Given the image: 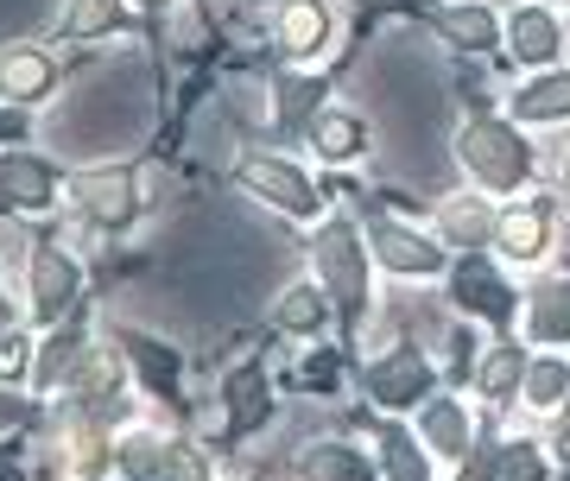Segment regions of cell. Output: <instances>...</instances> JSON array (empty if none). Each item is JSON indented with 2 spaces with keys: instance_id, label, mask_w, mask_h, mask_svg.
<instances>
[{
  "instance_id": "5",
  "label": "cell",
  "mask_w": 570,
  "mask_h": 481,
  "mask_svg": "<svg viewBox=\"0 0 570 481\" xmlns=\"http://www.w3.org/2000/svg\"><path fill=\"white\" fill-rule=\"evenodd\" d=\"M425 393H431V361L419 355V349H406V342L367 367V400L387 405V412H406V405H419Z\"/></svg>"
},
{
  "instance_id": "22",
  "label": "cell",
  "mask_w": 570,
  "mask_h": 481,
  "mask_svg": "<svg viewBox=\"0 0 570 481\" xmlns=\"http://www.w3.org/2000/svg\"><path fill=\"white\" fill-rule=\"evenodd\" d=\"M298 475H330V481H367L374 469H367V457H355L348 443H317V450H305L298 457Z\"/></svg>"
},
{
  "instance_id": "16",
  "label": "cell",
  "mask_w": 570,
  "mask_h": 481,
  "mask_svg": "<svg viewBox=\"0 0 570 481\" xmlns=\"http://www.w3.org/2000/svg\"><path fill=\"white\" fill-rule=\"evenodd\" d=\"M419 431H425V443H438L450 462H469V412L456 400H431L425 412H419Z\"/></svg>"
},
{
  "instance_id": "30",
  "label": "cell",
  "mask_w": 570,
  "mask_h": 481,
  "mask_svg": "<svg viewBox=\"0 0 570 481\" xmlns=\"http://www.w3.org/2000/svg\"><path fill=\"white\" fill-rule=\"evenodd\" d=\"M317 101H324V82H311V77H285L279 82V108H285V120H292V127H298V120L311 127Z\"/></svg>"
},
{
  "instance_id": "26",
  "label": "cell",
  "mask_w": 570,
  "mask_h": 481,
  "mask_svg": "<svg viewBox=\"0 0 570 481\" xmlns=\"http://www.w3.org/2000/svg\"><path fill=\"white\" fill-rule=\"evenodd\" d=\"M381 457H387V475H400V481L431 475L425 450H419V443H412V431H400V424H381Z\"/></svg>"
},
{
  "instance_id": "17",
  "label": "cell",
  "mask_w": 570,
  "mask_h": 481,
  "mask_svg": "<svg viewBox=\"0 0 570 481\" xmlns=\"http://www.w3.org/2000/svg\"><path fill=\"white\" fill-rule=\"evenodd\" d=\"M121 469L127 475H197L204 462L184 457V450H171V443H159V438H127Z\"/></svg>"
},
{
  "instance_id": "13",
  "label": "cell",
  "mask_w": 570,
  "mask_h": 481,
  "mask_svg": "<svg viewBox=\"0 0 570 481\" xmlns=\"http://www.w3.org/2000/svg\"><path fill=\"white\" fill-rule=\"evenodd\" d=\"M558 45H564V32H558V20H551L546 7H520L508 20V51L520 63H551Z\"/></svg>"
},
{
  "instance_id": "1",
  "label": "cell",
  "mask_w": 570,
  "mask_h": 481,
  "mask_svg": "<svg viewBox=\"0 0 570 481\" xmlns=\"http://www.w3.org/2000/svg\"><path fill=\"white\" fill-rule=\"evenodd\" d=\"M456 159L469 165V178L482 190H520L532 178V146L520 140V127L494 115H469L456 134Z\"/></svg>"
},
{
  "instance_id": "21",
  "label": "cell",
  "mask_w": 570,
  "mask_h": 481,
  "mask_svg": "<svg viewBox=\"0 0 570 481\" xmlns=\"http://www.w3.org/2000/svg\"><path fill=\"white\" fill-rule=\"evenodd\" d=\"M527 367H532V361L520 355V342H494L489 361L475 367V386H482L489 400H508L513 386H527Z\"/></svg>"
},
{
  "instance_id": "34",
  "label": "cell",
  "mask_w": 570,
  "mask_h": 481,
  "mask_svg": "<svg viewBox=\"0 0 570 481\" xmlns=\"http://www.w3.org/2000/svg\"><path fill=\"white\" fill-rule=\"evenodd\" d=\"M564 190H570V159H564Z\"/></svg>"
},
{
  "instance_id": "14",
  "label": "cell",
  "mask_w": 570,
  "mask_h": 481,
  "mask_svg": "<svg viewBox=\"0 0 570 481\" xmlns=\"http://www.w3.org/2000/svg\"><path fill=\"white\" fill-rule=\"evenodd\" d=\"M0 77H7V101H45L58 89V63L32 51V45H13L7 63H0Z\"/></svg>"
},
{
  "instance_id": "11",
  "label": "cell",
  "mask_w": 570,
  "mask_h": 481,
  "mask_svg": "<svg viewBox=\"0 0 570 481\" xmlns=\"http://www.w3.org/2000/svg\"><path fill=\"white\" fill-rule=\"evenodd\" d=\"M223 405H228V438H247V431H261L266 412H273L261 367H235V374L223 381Z\"/></svg>"
},
{
  "instance_id": "18",
  "label": "cell",
  "mask_w": 570,
  "mask_h": 481,
  "mask_svg": "<svg viewBox=\"0 0 570 481\" xmlns=\"http://www.w3.org/2000/svg\"><path fill=\"white\" fill-rule=\"evenodd\" d=\"M513 115L520 120H564L570 115V70H546L539 82L513 89Z\"/></svg>"
},
{
  "instance_id": "23",
  "label": "cell",
  "mask_w": 570,
  "mask_h": 481,
  "mask_svg": "<svg viewBox=\"0 0 570 481\" xmlns=\"http://www.w3.org/2000/svg\"><path fill=\"white\" fill-rule=\"evenodd\" d=\"M532 336L539 342L570 336V285H539V292H532Z\"/></svg>"
},
{
  "instance_id": "8",
  "label": "cell",
  "mask_w": 570,
  "mask_h": 481,
  "mask_svg": "<svg viewBox=\"0 0 570 481\" xmlns=\"http://www.w3.org/2000/svg\"><path fill=\"white\" fill-rule=\"evenodd\" d=\"M450 285H456V304L475 311V317H489V323H508L513 317V292H508V279H501L489 261H475V254H469V261L450 273Z\"/></svg>"
},
{
  "instance_id": "4",
  "label": "cell",
  "mask_w": 570,
  "mask_h": 481,
  "mask_svg": "<svg viewBox=\"0 0 570 481\" xmlns=\"http://www.w3.org/2000/svg\"><path fill=\"white\" fill-rule=\"evenodd\" d=\"M77 209L96 228H127L134 222V209H140V178L127 171V165H96V171H82L77 178Z\"/></svg>"
},
{
  "instance_id": "33",
  "label": "cell",
  "mask_w": 570,
  "mask_h": 481,
  "mask_svg": "<svg viewBox=\"0 0 570 481\" xmlns=\"http://www.w3.org/2000/svg\"><path fill=\"white\" fill-rule=\"evenodd\" d=\"M134 7H165V0H134Z\"/></svg>"
},
{
  "instance_id": "25",
  "label": "cell",
  "mask_w": 570,
  "mask_h": 481,
  "mask_svg": "<svg viewBox=\"0 0 570 481\" xmlns=\"http://www.w3.org/2000/svg\"><path fill=\"white\" fill-rule=\"evenodd\" d=\"M121 342H127V355L140 361L146 386H153V393H171V381H178V355H171V349H159L153 336H134V330H127Z\"/></svg>"
},
{
  "instance_id": "32",
  "label": "cell",
  "mask_w": 570,
  "mask_h": 481,
  "mask_svg": "<svg viewBox=\"0 0 570 481\" xmlns=\"http://www.w3.org/2000/svg\"><path fill=\"white\" fill-rule=\"evenodd\" d=\"M564 443H570V393H564Z\"/></svg>"
},
{
  "instance_id": "24",
  "label": "cell",
  "mask_w": 570,
  "mask_h": 481,
  "mask_svg": "<svg viewBox=\"0 0 570 481\" xmlns=\"http://www.w3.org/2000/svg\"><path fill=\"white\" fill-rule=\"evenodd\" d=\"M438 228H444V240H463V247H475V240H489V235H494V216H489V209H482L475 197H456V203H444Z\"/></svg>"
},
{
  "instance_id": "9",
  "label": "cell",
  "mask_w": 570,
  "mask_h": 481,
  "mask_svg": "<svg viewBox=\"0 0 570 481\" xmlns=\"http://www.w3.org/2000/svg\"><path fill=\"white\" fill-rule=\"evenodd\" d=\"M494 240H501V254L508 261H539L551 240V203H520V209H508V216L494 222Z\"/></svg>"
},
{
  "instance_id": "29",
  "label": "cell",
  "mask_w": 570,
  "mask_h": 481,
  "mask_svg": "<svg viewBox=\"0 0 570 481\" xmlns=\"http://www.w3.org/2000/svg\"><path fill=\"white\" fill-rule=\"evenodd\" d=\"M475 475H546V462H539V450L520 438V443H501V450H489V457L475 462Z\"/></svg>"
},
{
  "instance_id": "7",
  "label": "cell",
  "mask_w": 570,
  "mask_h": 481,
  "mask_svg": "<svg viewBox=\"0 0 570 481\" xmlns=\"http://www.w3.org/2000/svg\"><path fill=\"white\" fill-rule=\"evenodd\" d=\"M367 240H374V254H381V266H393V273H444V247L438 240H425L419 228H400V222H381V216H367Z\"/></svg>"
},
{
  "instance_id": "10",
  "label": "cell",
  "mask_w": 570,
  "mask_h": 481,
  "mask_svg": "<svg viewBox=\"0 0 570 481\" xmlns=\"http://www.w3.org/2000/svg\"><path fill=\"white\" fill-rule=\"evenodd\" d=\"M330 45V7L324 0H285L279 7V51L285 58H317Z\"/></svg>"
},
{
  "instance_id": "28",
  "label": "cell",
  "mask_w": 570,
  "mask_h": 481,
  "mask_svg": "<svg viewBox=\"0 0 570 481\" xmlns=\"http://www.w3.org/2000/svg\"><path fill=\"white\" fill-rule=\"evenodd\" d=\"M564 393H570V367L558 355H546V361H532L527 367V405L551 412V405H564Z\"/></svg>"
},
{
  "instance_id": "6",
  "label": "cell",
  "mask_w": 570,
  "mask_h": 481,
  "mask_svg": "<svg viewBox=\"0 0 570 481\" xmlns=\"http://www.w3.org/2000/svg\"><path fill=\"white\" fill-rule=\"evenodd\" d=\"M77 292H82L77 261L63 247H51V240H39L32 247V311H39V323H58L77 304Z\"/></svg>"
},
{
  "instance_id": "2",
  "label": "cell",
  "mask_w": 570,
  "mask_h": 481,
  "mask_svg": "<svg viewBox=\"0 0 570 481\" xmlns=\"http://www.w3.org/2000/svg\"><path fill=\"white\" fill-rule=\"evenodd\" d=\"M311 261H317V285L355 317V311L367 304V247H362V235H355L343 216H330L324 228H317V240H311Z\"/></svg>"
},
{
  "instance_id": "20",
  "label": "cell",
  "mask_w": 570,
  "mask_h": 481,
  "mask_svg": "<svg viewBox=\"0 0 570 481\" xmlns=\"http://www.w3.org/2000/svg\"><path fill=\"white\" fill-rule=\"evenodd\" d=\"M324 317H330V304H324L317 285H292V292L273 304V330H292V336H317Z\"/></svg>"
},
{
  "instance_id": "3",
  "label": "cell",
  "mask_w": 570,
  "mask_h": 481,
  "mask_svg": "<svg viewBox=\"0 0 570 481\" xmlns=\"http://www.w3.org/2000/svg\"><path fill=\"white\" fill-rule=\"evenodd\" d=\"M235 178H242V190H254L261 203H273V209H285V216H324V190L298 171V165H285V159H266V153H247L242 165H235Z\"/></svg>"
},
{
  "instance_id": "15",
  "label": "cell",
  "mask_w": 570,
  "mask_h": 481,
  "mask_svg": "<svg viewBox=\"0 0 570 481\" xmlns=\"http://www.w3.org/2000/svg\"><path fill=\"white\" fill-rule=\"evenodd\" d=\"M311 146H317V159H355V153H362L367 146V127L355 115H336V108H317V115H311Z\"/></svg>"
},
{
  "instance_id": "27",
  "label": "cell",
  "mask_w": 570,
  "mask_h": 481,
  "mask_svg": "<svg viewBox=\"0 0 570 481\" xmlns=\"http://www.w3.org/2000/svg\"><path fill=\"white\" fill-rule=\"evenodd\" d=\"M115 26H121V0H70V13H63L70 39H102Z\"/></svg>"
},
{
  "instance_id": "19",
  "label": "cell",
  "mask_w": 570,
  "mask_h": 481,
  "mask_svg": "<svg viewBox=\"0 0 570 481\" xmlns=\"http://www.w3.org/2000/svg\"><path fill=\"white\" fill-rule=\"evenodd\" d=\"M431 26H438L456 51H489L494 45V13L489 7H444V13H431Z\"/></svg>"
},
{
  "instance_id": "31",
  "label": "cell",
  "mask_w": 570,
  "mask_h": 481,
  "mask_svg": "<svg viewBox=\"0 0 570 481\" xmlns=\"http://www.w3.org/2000/svg\"><path fill=\"white\" fill-rule=\"evenodd\" d=\"M70 361H77V336H58V342H51V355H45V367H39V386H51Z\"/></svg>"
},
{
  "instance_id": "12",
  "label": "cell",
  "mask_w": 570,
  "mask_h": 481,
  "mask_svg": "<svg viewBox=\"0 0 570 481\" xmlns=\"http://www.w3.org/2000/svg\"><path fill=\"white\" fill-rule=\"evenodd\" d=\"M0 184H7V203L13 209H51V197H58V171L45 159H32V153H7Z\"/></svg>"
}]
</instances>
